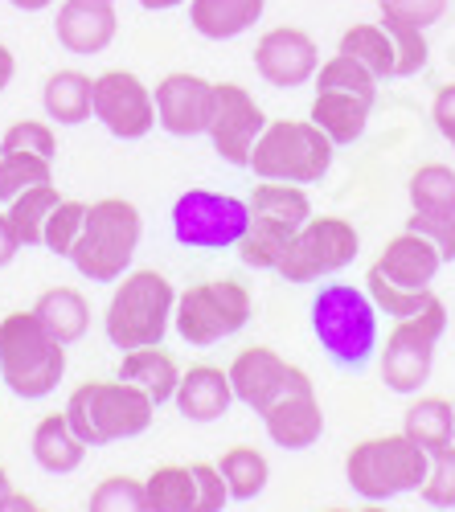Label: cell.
Listing matches in <instances>:
<instances>
[{"label":"cell","instance_id":"obj_1","mask_svg":"<svg viewBox=\"0 0 455 512\" xmlns=\"http://www.w3.org/2000/svg\"><path fill=\"white\" fill-rule=\"evenodd\" d=\"M312 336L320 353L341 369H365L374 361L382 336H378V308L353 283H324L312 300Z\"/></svg>","mask_w":455,"mask_h":512},{"label":"cell","instance_id":"obj_2","mask_svg":"<svg viewBox=\"0 0 455 512\" xmlns=\"http://www.w3.org/2000/svg\"><path fill=\"white\" fill-rule=\"evenodd\" d=\"M173 308L177 287L169 283V275H160L156 267H132L123 279H115L103 312V332L119 353L164 345V336L173 328Z\"/></svg>","mask_w":455,"mask_h":512},{"label":"cell","instance_id":"obj_3","mask_svg":"<svg viewBox=\"0 0 455 512\" xmlns=\"http://www.w3.org/2000/svg\"><path fill=\"white\" fill-rule=\"evenodd\" d=\"M66 377V345L41 328L33 308H17L9 316H0V381L5 390L41 402L50 398Z\"/></svg>","mask_w":455,"mask_h":512},{"label":"cell","instance_id":"obj_4","mask_svg":"<svg viewBox=\"0 0 455 512\" xmlns=\"http://www.w3.org/2000/svg\"><path fill=\"white\" fill-rule=\"evenodd\" d=\"M66 418L87 447H111L123 439H140L156 418V402L144 390L128 386V381L103 377V381H82V386L70 390Z\"/></svg>","mask_w":455,"mask_h":512},{"label":"cell","instance_id":"obj_5","mask_svg":"<svg viewBox=\"0 0 455 512\" xmlns=\"http://www.w3.org/2000/svg\"><path fill=\"white\" fill-rule=\"evenodd\" d=\"M144 238V218L128 197H99L87 205V222L70 250V263L91 283H115L132 271Z\"/></svg>","mask_w":455,"mask_h":512},{"label":"cell","instance_id":"obj_6","mask_svg":"<svg viewBox=\"0 0 455 512\" xmlns=\"http://www.w3.org/2000/svg\"><path fill=\"white\" fill-rule=\"evenodd\" d=\"M337 144L328 140L312 119H271L251 152V173L259 181H287V185H316L328 177Z\"/></svg>","mask_w":455,"mask_h":512},{"label":"cell","instance_id":"obj_7","mask_svg":"<svg viewBox=\"0 0 455 512\" xmlns=\"http://www.w3.org/2000/svg\"><path fill=\"white\" fill-rule=\"evenodd\" d=\"M427 463L431 455L406 435L361 439L345 455V484L369 504H386L394 496L419 492L427 480Z\"/></svg>","mask_w":455,"mask_h":512},{"label":"cell","instance_id":"obj_8","mask_svg":"<svg viewBox=\"0 0 455 512\" xmlns=\"http://www.w3.org/2000/svg\"><path fill=\"white\" fill-rule=\"evenodd\" d=\"M251 316H255V300L242 279H201V283L177 291L173 328L185 345L210 349L218 340L242 332L251 324Z\"/></svg>","mask_w":455,"mask_h":512},{"label":"cell","instance_id":"obj_9","mask_svg":"<svg viewBox=\"0 0 455 512\" xmlns=\"http://www.w3.org/2000/svg\"><path fill=\"white\" fill-rule=\"evenodd\" d=\"M447 332V304L435 300L427 312L410 316V320H394L390 336L378 345V373L382 386L394 394L415 398L423 394L427 377L435 369V349Z\"/></svg>","mask_w":455,"mask_h":512},{"label":"cell","instance_id":"obj_10","mask_svg":"<svg viewBox=\"0 0 455 512\" xmlns=\"http://www.w3.org/2000/svg\"><path fill=\"white\" fill-rule=\"evenodd\" d=\"M357 250H361V234L349 218L312 213L292 238V246H287L275 275H283L287 283H320L324 275H341L345 267H353Z\"/></svg>","mask_w":455,"mask_h":512},{"label":"cell","instance_id":"obj_11","mask_svg":"<svg viewBox=\"0 0 455 512\" xmlns=\"http://www.w3.org/2000/svg\"><path fill=\"white\" fill-rule=\"evenodd\" d=\"M173 238L189 250H230L251 226V205L218 189H185L169 213Z\"/></svg>","mask_w":455,"mask_h":512},{"label":"cell","instance_id":"obj_12","mask_svg":"<svg viewBox=\"0 0 455 512\" xmlns=\"http://www.w3.org/2000/svg\"><path fill=\"white\" fill-rule=\"evenodd\" d=\"M91 119H99L115 140H144L156 132L152 87L132 70H103L91 87Z\"/></svg>","mask_w":455,"mask_h":512},{"label":"cell","instance_id":"obj_13","mask_svg":"<svg viewBox=\"0 0 455 512\" xmlns=\"http://www.w3.org/2000/svg\"><path fill=\"white\" fill-rule=\"evenodd\" d=\"M267 123L271 119L263 115V107L255 103V95L246 91L242 82H218L214 119H210V132H205L218 160H226L230 168H246Z\"/></svg>","mask_w":455,"mask_h":512},{"label":"cell","instance_id":"obj_14","mask_svg":"<svg viewBox=\"0 0 455 512\" xmlns=\"http://www.w3.org/2000/svg\"><path fill=\"white\" fill-rule=\"evenodd\" d=\"M152 99H156V127H164L177 140H193L210 132L218 82L189 70H173L152 87Z\"/></svg>","mask_w":455,"mask_h":512},{"label":"cell","instance_id":"obj_15","mask_svg":"<svg viewBox=\"0 0 455 512\" xmlns=\"http://www.w3.org/2000/svg\"><path fill=\"white\" fill-rule=\"evenodd\" d=\"M263 418V431L275 447L283 451H308L320 443L324 435V410H320V398H316V386L304 369H292L287 377L283 394L259 414Z\"/></svg>","mask_w":455,"mask_h":512},{"label":"cell","instance_id":"obj_16","mask_svg":"<svg viewBox=\"0 0 455 512\" xmlns=\"http://www.w3.org/2000/svg\"><path fill=\"white\" fill-rule=\"evenodd\" d=\"M251 62H255L263 82H271V87H279V91H296V87H304V82L316 78L320 46H316V37L300 25H275L255 41Z\"/></svg>","mask_w":455,"mask_h":512},{"label":"cell","instance_id":"obj_17","mask_svg":"<svg viewBox=\"0 0 455 512\" xmlns=\"http://www.w3.org/2000/svg\"><path fill=\"white\" fill-rule=\"evenodd\" d=\"M292 369H296V365L283 361L279 349H271V345H246V349L230 361V369H226L230 390H234V402H242L246 410L263 414V410L283 394Z\"/></svg>","mask_w":455,"mask_h":512},{"label":"cell","instance_id":"obj_18","mask_svg":"<svg viewBox=\"0 0 455 512\" xmlns=\"http://www.w3.org/2000/svg\"><path fill=\"white\" fill-rule=\"evenodd\" d=\"M115 33H119V17L107 0H58L54 37L62 50L78 58H95L111 46Z\"/></svg>","mask_w":455,"mask_h":512},{"label":"cell","instance_id":"obj_19","mask_svg":"<svg viewBox=\"0 0 455 512\" xmlns=\"http://www.w3.org/2000/svg\"><path fill=\"white\" fill-rule=\"evenodd\" d=\"M443 267H447V263L439 259V250H435L423 234H415V230L394 234V238L382 246L378 263H374V271H382L390 283H398V287H406V291H431V283H435V275H439Z\"/></svg>","mask_w":455,"mask_h":512},{"label":"cell","instance_id":"obj_20","mask_svg":"<svg viewBox=\"0 0 455 512\" xmlns=\"http://www.w3.org/2000/svg\"><path fill=\"white\" fill-rule=\"evenodd\" d=\"M173 406L181 410V418H189V422H197V426L218 422V418L234 406V390H230L226 369H222V365H210V361L181 369Z\"/></svg>","mask_w":455,"mask_h":512},{"label":"cell","instance_id":"obj_21","mask_svg":"<svg viewBox=\"0 0 455 512\" xmlns=\"http://www.w3.org/2000/svg\"><path fill=\"white\" fill-rule=\"evenodd\" d=\"M29 451H33V463L46 476H70V472H78V467H82V459H87L91 447L74 435L66 410H54L46 418H37Z\"/></svg>","mask_w":455,"mask_h":512},{"label":"cell","instance_id":"obj_22","mask_svg":"<svg viewBox=\"0 0 455 512\" xmlns=\"http://www.w3.org/2000/svg\"><path fill=\"white\" fill-rule=\"evenodd\" d=\"M115 377L128 381V386H136V390H144L156 406H164V402H173V394H177L181 365L164 345H144V349H128L119 357Z\"/></svg>","mask_w":455,"mask_h":512},{"label":"cell","instance_id":"obj_23","mask_svg":"<svg viewBox=\"0 0 455 512\" xmlns=\"http://www.w3.org/2000/svg\"><path fill=\"white\" fill-rule=\"evenodd\" d=\"M33 316L66 349L78 345V340L91 332V300L78 287H66V283L41 291L37 300H33Z\"/></svg>","mask_w":455,"mask_h":512},{"label":"cell","instance_id":"obj_24","mask_svg":"<svg viewBox=\"0 0 455 512\" xmlns=\"http://www.w3.org/2000/svg\"><path fill=\"white\" fill-rule=\"evenodd\" d=\"M267 13V0H189V25L205 41L251 33Z\"/></svg>","mask_w":455,"mask_h":512},{"label":"cell","instance_id":"obj_25","mask_svg":"<svg viewBox=\"0 0 455 512\" xmlns=\"http://www.w3.org/2000/svg\"><path fill=\"white\" fill-rule=\"evenodd\" d=\"M369 111H374V103H365V99H357V95L316 91V99H312V107H308V119H312L337 148H345V144H357V140L365 136Z\"/></svg>","mask_w":455,"mask_h":512},{"label":"cell","instance_id":"obj_26","mask_svg":"<svg viewBox=\"0 0 455 512\" xmlns=\"http://www.w3.org/2000/svg\"><path fill=\"white\" fill-rule=\"evenodd\" d=\"M91 87H95V74L54 70L46 78V87H41V111L58 127H82L91 119Z\"/></svg>","mask_w":455,"mask_h":512},{"label":"cell","instance_id":"obj_27","mask_svg":"<svg viewBox=\"0 0 455 512\" xmlns=\"http://www.w3.org/2000/svg\"><path fill=\"white\" fill-rule=\"evenodd\" d=\"M402 435L423 447L427 455L443 451L455 443V414H451V398H439V394H423L406 406V418H402Z\"/></svg>","mask_w":455,"mask_h":512},{"label":"cell","instance_id":"obj_28","mask_svg":"<svg viewBox=\"0 0 455 512\" xmlns=\"http://www.w3.org/2000/svg\"><path fill=\"white\" fill-rule=\"evenodd\" d=\"M410 213H427V218H455V164L431 160L410 173L406 185Z\"/></svg>","mask_w":455,"mask_h":512},{"label":"cell","instance_id":"obj_29","mask_svg":"<svg viewBox=\"0 0 455 512\" xmlns=\"http://www.w3.org/2000/svg\"><path fill=\"white\" fill-rule=\"evenodd\" d=\"M251 205V218H267V222H283L300 230L312 218V197L304 185H287V181H259L246 197Z\"/></svg>","mask_w":455,"mask_h":512},{"label":"cell","instance_id":"obj_30","mask_svg":"<svg viewBox=\"0 0 455 512\" xmlns=\"http://www.w3.org/2000/svg\"><path fill=\"white\" fill-rule=\"evenodd\" d=\"M62 205V189L50 181V185H33L25 193H17L13 201H5V218L25 246H41V234H46V222H50V213Z\"/></svg>","mask_w":455,"mask_h":512},{"label":"cell","instance_id":"obj_31","mask_svg":"<svg viewBox=\"0 0 455 512\" xmlns=\"http://www.w3.org/2000/svg\"><path fill=\"white\" fill-rule=\"evenodd\" d=\"M144 496L152 512H197L193 463H156L144 476Z\"/></svg>","mask_w":455,"mask_h":512},{"label":"cell","instance_id":"obj_32","mask_svg":"<svg viewBox=\"0 0 455 512\" xmlns=\"http://www.w3.org/2000/svg\"><path fill=\"white\" fill-rule=\"evenodd\" d=\"M218 472H222V480H226V488H230V500H255V496H263V488H267V480H271V463H267V455L259 451V447H246V443H234V447H226L218 459Z\"/></svg>","mask_w":455,"mask_h":512},{"label":"cell","instance_id":"obj_33","mask_svg":"<svg viewBox=\"0 0 455 512\" xmlns=\"http://www.w3.org/2000/svg\"><path fill=\"white\" fill-rule=\"evenodd\" d=\"M337 50L357 58L378 82L394 78V41H390V29L382 21H357V25H349L341 33V41H337Z\"/></svg>","mask_w":455,"mask_h":512},{"label":"cell","instance_id":"obj_34","mask_svg":"<svg viewBox=\"0 0 455 512\" xmlns=\"http://www.w3.org/2000/svg\"><path fill=\"white\" fill-rule=\"evenodd\" d=\"M300 230H292V226H283V222H267V218H251V226L242 230V238H238V259L246 263V267H255V271H275L279 263H283V254H287V246H292V238H296Z\"/></svg>","mask_w":455,"mask_h":512},{"label":"cell","instance_id":"obj_35","mask_svg":"<svg viewBox=\"0 0 455 512\" xmlns=\"http://www.w3.org/2000/svg\"><path fill=\"white\" fill-rule=\"evenodd\" d=\"M312 82H316V91H341V95H357L365 103H378V78L341 50L333 58H320Z\"/></svg>","mask_w":455,"mask_h":512},{"label":"cell","instance_id":"obj_36","mask_svg":"<svg viewBox=\"0 0 455 512\" xmlns=\"http://www.w3.org/2000/svg\"><path fill=\"white\" fill-rule=\"evenodd\" d=\"M365 295L374 300V308L382 312V316H390V320H410V316H419V312H427L439 295L435 291H406V287H398V283H390L382 271H374L369 267L365 271Z\"/></svg>","mask_w":455,"mask_h":512},{"label":"cell","instance_id":"obj_37","mask_svg":"<svg viewBox=\"0 0 455 512\" xmlns=\"http://www.w3.org/2000/svg\"><path fill=\"white\" fill-rule=\"evenodd\" d=\"M50 181H54V160L33 152H0V205L33 185H50Z\"/></svg>","mask_w":455,"mask_h":512},{"label":"cell","instance_id":"obj_38","mask_svg":"<svg viewBox=\"0 0 455 512\" xmlns=\"http://www.w3.org/2000/svg\"><path fill=\"white\" fill-rule=\"evenodd\" d=\"M87 512H152L144 496V480L123 476V472L103 476L87 496Z\"/></svg>","mask_w":455,"mask_h":512},{"label":"cell","instance_id":"obj_39","mask_svg":"<svg viewBox=\"0 0 455 512\" xmlns=\"http://www.w3.org/2000/svg\"><path fill=\"white\" fill-rule=\"evenodd\" d=\"M87 205L91 201H78V197H62V205L50 213L46 222V234H41V246H46L50 254H58V259H70V250L82 234V222H87Z\"/></svg>","mask_w":455,"mask_h":512},{"label":"cell","instance_id":"obj_40","mask_svg":"<svg viewBox=\"0 0 455 512\" xmlns=\"http://www.w3.org/2000/svg\"><path fill=\"white\" fill-rule=\"evenodd\" d=\"M0 152H33V156L54 160L58 156V132L46 119H17L5 127V136H0Z\"/></svg>","mask_w":455,"mask_h":512},{"label":"cell","instance_id":"obj_41","mask_svg":"<svg viewBox=\"0 0 455 512\" xmlns=\"http://www.w3.org/2000/svg\"><path fill=\"white\" fill-rule=\"evenodd\" d=\"M386 25V21H382ZM390 41H394V78H415L427 70L431 62V46H427V29H410V25H386Z\"/></svg>","mask_w":455,"mask_h":512},{"label":"cell","instance_id":"obj_42","mask_svg":"<svg viewBox=\"0 0 455 512\" xmlns=\"http://www.w3.org/2000/svg\"><path fill=\"white\" fill-rule=\"evenodd\" d=\"M419 496H423L431 508H439V512L455 508V443L431 455V463H427V480H423Z\"/></svg>","mask_w":455,"mask_h":512},{"label":"cell","instance_id":"obj_43","mask_svg":"<svg viewBox=\"0 0 455 512\" xmlns=\"http://www.w3.org/2000/svg\"><path fill=\"white\" fill-rule=\"evenodd\" d=\"M447 13V0H378V21L386 25H410V29H431Z\"/></svg>","mask_w":455,"mask_h":512},{"label":"cell","instance_id":"obj_44","mask_svg":"<svg viewBox=\"0 0 455 512\" xmlns=\"http://www.w3.org/2000/svg\"><path fill=\"white\" fill-rule=\"evenodd\" d=\"M406 230L423 234L443 263H455V218H427V213H410L406 218Z\"/></svg>","mask_w":455,"mask_h":512},{"label":"cell","instance_id":"obj_45","mask_svg":"<svg viewBox=\"0 0 455 512\" xmlns=\"http://www.w3.org/2000/svg\"><path fill=\"white\" fill-rule=\"evenodd\" d=\"M431 119H435V127H439V136H443L447 144H455V82H447V87L435 91Z\"/></svg>","mask_w":455,"mask_h":512},{"label":"cell","instance_id":"obj_46","mask_svg":"<svg viewBox=\"0 0 455 512\" xmlns=\"http://www.w3.org/2000/svg\"><path fill=\"white\" fill-rule=\"evenodd\" d=\"M17 254H21V242H17V234H13L9 218H5V209H0V267H9Z\"/></svg>","mask_w":455,"mask_h":512},{"label":"cell","instance_id":"obj_47","mask_svg":"<svg viewBox=\"0 0 455 512\" xmlns=\"http://www.w3.org/2000/svg\"><path fill=\"white\" fill-rule=\"evenodd\" d=\"M17 78V54L5 46V41H0V95L9 91V82Z\"/></svg>","mask_w":455,"mask_h":512},{"label":"cell","instance_id":"obj_48","mask_svg":"<svg viewBox=\"0 0 455 512\" xmlns=\"http://www.w3.org/2000/svg\"><path fill=\"white\" fill-rule=\"evenodd\" d=\"M37 508H41V504H37L33 496L17 492V488H13V492H9L5 500H0V512H37Z\"/></svg>","mask_w":455,"mask_h":512},{"label":"cell","instance_id":"obj_49","mask_svg":"<svg viewBox=\"0 0 455 512\" xmlns=\"http://www.w3.org/2000/svg\"><path fill=\"white\" fill-rule=\"evenodd\" d=\"M140 9H148V13H169V9H181V5H189V0H136Z\"/></svg>","mask_w":455,"mask_h":512},{"label":"cell","instance_id":"obj_50","mask_svg":"<svg viewBox=\"0 0 455 512\" xmlns=\"http://www.w3.org/2000/svg\"><path fill=\"white\" fill-rule=\"evenodd\" d=\"M13 9H21V13H41V9H54L58 0H9Z\"/></svg>","mask_w":455,"mask_h":512},{"label":"cell","instance_id":"obj_51","mask_svg":"<svg viewBox=\"0 0 455 512\" xmlns=\"http://www.w3.org/2000/svg\"><path fill=\"white\" fill-rule=\"evenodd\" d=\"M13 492V480H9V467L5 463H0V500H5Z\"/></svg>","mask_w":455,"mask_h":512},{"label":"cell","instance_id":"obj_52","mask_svg":"<svg viewBox=\"0 0 455 512\" xmlns=\"http://www.w3.org/2000/svg\"><path fill=\"white\" fill-rule=\"evenodd\" d=\"M357 512H386V504H369V500H365V504H361Z\"/></svg>","mask_w":455,"mask_h":512},{"label":"cell","instance_id":"obj_53","mask_svg":"<svg viewBox=\"0 0 455 512\" xmlns=\"http://www.w3.org/2000/svg\"><path fill=\"white\" fill-rule=\"evenodd\" d=\"M324 512H353V508H324Z\"/></svg>","mask_w":455,"mask_h":512},{"label":"cell","instance_id":"obj_54","mask_svg":"<svg viewBox=\"0 0 455 512\" xmlns=\"http://www.w3.org/2000/svg\"><path fill=\"white\" fill-rule=\"evenodd\" d=\"M451 414H455V398H451Z\"/></svg>","mask_w":455,"mask_h":512},{"label":"cell","instance_id":"obj_55","mask_svg":"<svg viewBox=\"0 0 455 512\" xmlns=\"http://www.w3.org/2000/svg\"><path fill=\"white\" fill-rule=\"evenodd\" d=\"M37 512H50V508H37Z\"/></svg>","mask_w":455,"mask_h":512},{"label":"cell","instance_id":"obj_56","mask_svg":"<svg viewBox=\"0 0 455 512\" xmlns=\"http://www.w3.org/2000/svg\"><path fill=\"white\" fill-rule=\"evenodd\" d=\"M107 5H115V0H107Z\"/></svg>","mask_w":455,"mask_h":512},{"label":"cell","instance_id":"obj_57","mask_svg":"<svg viewBox=\"0 0 455 512\" xmlns=\"http://www.w3.org/2000/svg\"><path fill=\"white\" fill-rule=\"evenodd\" d=\"M451 148H455V144H451Z\"/></svg>","mask_w":455,"mask_h":512}]
</instances>
